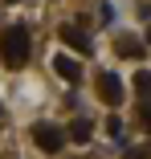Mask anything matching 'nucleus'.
Masks as SVG:
<instances>
[{
  "label": "nucleus",
  "instance_id": "obj_1",
  "mask_svg": "<svg viewBox=\"0 0 151 159\" xmlns=\"http://www.w3.org/2000/svg\"><path fill=\"white\" fill-rule=\"evenodd\" d=\"M29 29L25 25H8L4 29V37H0V61H4L8 70H21L25 61H29Z\"/></svg>",
  "mask_w": 151,
  "mask_h": 159
},
{
  "label": "nucleus",
  "instance_id": "obj_2",
  "mask_svg": "<svg viewBox=\"0 0 151 159\" xmlns=\"http://www.w3.org/2000/svg\"><path fill=\"white\" fill-rule=\"evenodd\" d=\"M33 143H37L45 155H57V151L66 147V131L53 126V122H33Z\"/></svg>",
  "mask_w": 151,
  "mask_h": 159
},
{
  "label": "nucleus",
  "instance_id": "obj_3",
  "mask_svg": "<svg viewBox=\"0 0 151 159\" xmlns=\"http://www.w3.org/2000/svg\"><path fill=\"white\" fill-rule=\"evenodd\" d=\"M94 86H98V98L106 102V106H118L127 98V90H123V82H118V74H110V70H102L98 78H94Z\"/></svg>",
  "mask_w": 151,
  "mask_h": 159
},
{
  "label": "nucleus",
  "instance_id": "obj_4",
  "mask_svg": "<svg viewBox=\"0 0 151 159\" xmlns=\"http://www.w3.org/2000/svg\"><path fill=\"white\" fill-rule=\"evenodd\" d=\"M62 41H66L74 53H94V41H90V33H86V29H78V25H62Z\"/></svg>",
  "mask_w": 151,
  "mask_h": 159
},
{
  "label": "nucleus",
  "instance_id": "obj_5",
  "mask_svg": "<svg viewBox=\"0 0 151 159\" xmlns=\"http://www.w3.org/2000/svg\"><path fill=\"white\" fill-rule=\"evenodd\" d=\"M53 70L62 74L66 82H78V78H82V66H78L74 57H53Z\"/></svg>",
  "mask_w": 151,
  "mask_h": 159
},
{
  "label": "nucleus",
  "instance_id": "obj_6",
  "mask_svg": "<svg viewBox=\"0 0 151 159\" xmlns=\"http://www.w3.org/2000/svg\"><path fill=\"white\" fill-rule=\"evenodd\" d=\"M90 135H94V122H90L86 114L70 122V139H74V143H90Z\"/></svg>",
  "mask_w": 151,
  "mask_h": 159
},
{
  "label": "nucleus",
  "instance_id": "obj_7",
  "mask_svg": "<svg viewBox=\"0 0 151 159\" xmlns=\"http://www.w3.org/2000/svg\"><path fill=\"white\" fill-rule=\"evenodd\" d=\"M114 49L123 53V57H143V45L135 37H114Z\"/></svg>",
  "mask_w": 151,
  "mask_h": 159
},
{
  "label": "nucleus",
  "instance_id": "obj_8",
  "mask_svg": "<svg viewBox=\"0 0 151 159\" xmlns=\"http://www.w3.org/2000/svg\"><path fill=\"white\" fill-rule=\"evenodd\" d=\"M135 90L143 94V98H151V74H147V70H139V74H135Z\"/></svg>",
  "mask_w": 151,
  "mask_h": 159
},
{
  "label": "nucleus",
  "instance_id": "obj_9",
  "mask_svg": "<svg viewBox=\"0 0 151 159\" xmlns=\"http://www.w3.org/2000/svg\"><path fill=\"white\" fill-rule=\"evenodd\" d=\"M139 126L151 135V98H143V106H139Z\"/></svg>",
  "mask_w": 151,
  "mask_h": 159
},
{
  "label": "nucleus",
  "instance_id": "obj_10",
  "mask_svg": "<svg viewBox=\"0 0 151 159\" xmlns=\"http://www.w3.org/2000/svg\"><path fill=\"white\" fill-rule=\"evenodd\" d=\"M123 159H151V143H143V147H131Z\"/></svg>",
  "mask_w": 151,
  "mask_h": 159
},
{
  "label": "nucleus",
  "instance_id": "obj_11",
  "mask_svg": "<svg viewBox=\"0 0 151 159\" xmlns=\"http://www.w3.org/2000/svg\"><path fill=\"white\" fill-rule=\"evenodd\" d=\"M106 135H110V139L123 135V122H118V114H110V118H106Z\"/></svg>",
  "mask_w": 151,
  "mask_h": 159
},
{
  "label": "nucleus",
  "instance_id": "obj_12",
  "mask_svg": "<svg viewBox=\"0 0 151 159\" xmlns=\"http://www.w3.org/2000/svg\"><path fill=\"white\" fill-rule=\"evenodd\" d=\"M147 45H151V29H147Z\"/></svg>",
  "mask_w": 151,
  "mask_h": 159
}]
</instances>
